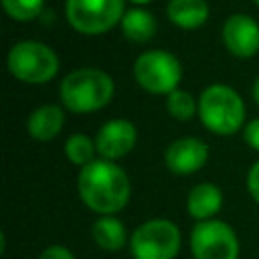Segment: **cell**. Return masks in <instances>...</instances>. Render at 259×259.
<instances>
[{"mask_svg":"<svg viewBox=\"0 0 259 259\" xmlns=\"http://www.w3.org/2000/svg\"><path fill=\"white\" fill-rule=\"evenodd\" d=\"M63 123H65L63 109L55 103H47V105L36 107L28 115L26 132L30 138H34L38 142H47V140H53L63 130Z\"/></svg>","mask_w":259,"mask_h":259,"instance_id":"4fadbf2b","label":"cell"},{"mask_svg":"<svg viewBox=\"0 0 259 259\" xmlns=\"http://www.w3.org/2000/svg\"><path fill=\"white\" fill-rule=\"evenodd\" d=\"M91 235H93V241L97 243V247H101L103 251H109V253L121 251L127 243V231H125L123 223L119 219H115L113 214L99 217L91 225Z\"/></svg>","mask_w":259,"mask_h":259,"instance_id":"9a60e30c","label":"cell"},{"mask_svg":"<svg viewBox=\"0 0 259 259\" xmlns=\"http://www.w3.org/2000/svg\"><path fill=\"white\" fill-rule=\"evenodd\" d=\"M221 206H223V192L212 182H200L188 192L186 210L198 223L210 221L221 210Z\"/></svg>","mask_w":259,"mask_h":259,"instance_id":"7c38bea8","label":"cell"},{"mask_svg":"<svg viewBox=\"0 0 259 259\" xmlns=\"http://www.w3.org/2000/svg\"><path fill=\"white\" fill-rule=\"evenodd\" d=\"M223 42L235 57H253L259 51V24L249 14H231L223 24Z\"/></svg>","mask_w":259,"mask_h":259,"instance_id":"30bf717a","label":"cell"},{"mask_svg":"<svg viewBox=\"0 0 259 259\" xmlns=\"http://www.w3.org/2000/svg\"><path fill=\"white\" fill-rule=\"evenodd\" d=\"M65 14L75 30L83 34H103L121 22L125 0H67Z\"/></svg>","mask_w":259,"mask_h":259,"instance_id":"52a82bcc","label":"cell"},{"mask_svg":"<svg viewBox=\"0 0 259 259\" xmlns=\"http://www.w3.org/2000/svg\"><path fill=\"white\" fill-rule=\"evenodd\" d=\"M134 77L138 85L150 93H166L178 89L182 79V65L180 61L162 49H152L142 53L134 63Z\"/></svg>","mask_w":259,"mask_h":259,"instance_id":"8992f818","label":"cell"},{"mask_svg":"<svg viewBox=\"0 0 259 259\" xmlns=\"http://www.w3.org/2000/svg\"><path fill=\"white\" fill-rule=\"evenodd\" d=\"M42 4H45V0H2L6 14L20 22L36 18L42 10Z\"/></svg>","mask_w":259,"mask_h":259,"instance_id":"d6986e66","label":"cell"},{"mask_svg":"<svg viewBox=\"0 0 259 259\" xmlns=\"http://www.w3.org/2000/svg\"><path fill=\"white\" fill-rule=\"evenodd\" d=\"M77 190L87 208L107 217L127 204L132 184L121 166L101 158L81 168L77 176Z\"/></svg>","mask_w":259,"mask_h":259,"instance_id":"6da1fadb","label":"cell"},{"mask_svg":"<svg viewBox=\"0 0 259 259\" xmlns=\"http://www.w3.org/2000/svg\"><path fill=\"white\" fill-rule=\"evenodd\" d=\"M253 99L259 103V77H257L255 83H253Z\"/></svg>","mask_w":259,"mask_h":259,"instance_id":"603a6c76","label":"cell"},{"mask_svg":"<svg viewBox=\"0 0 259 259\" xmlns=\"http://www.w3.org/2000/svg\"><path fill=\"white\" fill-rule=\"evenodd\" d=\"M130 2H134V4H148V2H152V0H130Z\"/></svg>","mask_w":259,"mask_h":259,"instance_id":"cb8c5ba5","label":"cell"},{"mask_svg":"<svg viewBox=\"0 0 259 259\" xmlns=\"http://www.w3.org/2000/svg\"><path fill=\"white\" fill-rule=\"evenodd\" d=\"M247 188H249V194L253 196V200L259 204V162H255L247 174Z\"/></svg>","mask_w":259,"mask_h":259,"instance_id":"7402d4cb","label":"cell"},{"mask_svg":"<svg viewBox=\"0 0 259 259\" xmlns=\"http://www.w3.org/2000/svg\"><path fill=\"white\" fill-rule=\"evenodd\" d=\"M198 115L206 130L219 136H233L245 119V103L229 85H208L198 97Z\"/></svg>","mask_w":259,"mask_h":259,"instance_id":"3957f363","label":"cell"},{"mask_svg":"<svg viewBox=\"0 0 259 259\" xmlns=\"http://www.w3.org/2000/svg\"><path fill=\"white\" fill-rule=\"evenodd\" d=\"M8 71L22 83L42 85L59 71L57 53L40 40H20L10 47L6 57Z\"/></svg>","mask_w":259,"mask_h":259,"instance_id":"277c9868","label":"cell"},{"mask_svg":"<svg viewBox=\"0 0 259 259\" xmlns=\"http://www.w3.org/2000/svg\"><path fill=\"white\" fill-rule=\"evenodd\" d=\"M136 140H138V132L132 121L109 119L99 127V132L95 136V146L103 160L113 162V160L130 154L136 146Z\"/></svg>","mask_w":259,"mask_h":259,"instance_id":"9c48e42d","label":"cell"},{"mask_svg":"<svg viewBox=\"0 0 259 259\" xmlns=\"http://www.w3.org/2000/svg\"><path fill=\"white\" fill-rule=\"evenodd\" d=\"M253 2H255V4H257V6H259V0H253Z\"/></svg>","mask_w":259,"mask_h":259,"instance_id":"d4e9b609","label":"cell"},{"mask_svg":"<svg viewBox=\"0 0 259 259\" xmlns=\"http://www.w3.org/2000/svg\"><path fill=\"white\" fill-rule=\"evenodd\" d=\"M166 16L180 28H198L208 18L206 0H168Z\"/></svg>","mask_w":259,"mask_h":259,"instance_id":"5bb4252c","label":"cell"},{"mask_svg":"<svg viewBox=\"0 0 259 259\" xmlns=\"http://www.w3.org/2000/svg\"><path fill=\"white\" fill-rule=\"evenodd\" d=\"M121 32L134 42H146L156 32V18L144 8H132L121 18Z\"/></svg>","mask_w":259,"mask_h":259,"instance_id":"2e32d148","label":"cell"},{"mask_svg":"<svg viewBox=\"0 0 259 259\" xmlns=\"http://www.w3.org/2000/svg\"><path fill=\"white\" fill-rule=\"evenodd\" d=\"M134 259H174L180 251V229L168 219H150L130 237Z\"/></svg>","mask_w":259,"mask_h":259,"instance_id":"5b68a950","label":"cell"},{"mask_svg":"<svg viewBox=\"0 0 259 259\" xmlns=\"http://www.w3.org/2000/svg\"><path fill=\"white\" fill-rule=\"evenodd\" d=\"M113 79L93 67L71 71L59 85V97L63 105L73 113H91L107 105L113 97Z\"/></svg>","mask_w":259,"mask_h":259,"instance_id":"7a4b0ae2","label":"cell"},{"mask_svg":"<svg viewBox=\"0 0 259 259\" xmlns=\"http://www.w3.org/2000/svg\"><path fill=\"white\" fill-rule=\"evenodd\" d=\"M208 160V148L198 138H178L174 140L164 154V162L172 174H194Z\"/></svg>","mask_w":259,"mask_h":259,"instance_id":"8fae6325","label":"cell"},{"mask_svg":"<svg viewBox=\"0 0 259 259\" xmlns=\"http://www.w3.org/2000/svg\"><path fill=\"white\" fill-rule=\"evenodd\" d=\"M38 259H75V255L65 245H51L40 253Z\"/></svg>","mask_w":259,"mask_h":259,"instance_id":"ffe728a7","label":"cell"},{"mask_svg":"<svg viewBox=\"0 0 259 259\" xmlns=\"http://www.w3.org/2000/svg\"><path fill=\"white\" fill-rule=\"evenodd\" d=\"M243 138H245V142H247L253 150L259 152V117L253 119V121H249V123L245 125V130H243Z\"/></svg>","mask_w":259,"mask_h":259,"instance_id":"44dd1931","label":"cell"},{"mask_svg":"<svg viewBox=\"0 0 259 259\" xmlns=\"http://www.w3.org/2000/svg\"><path fill=\"white\" fill-rule=\"evenodd\" d=\"M190 251L194 259H239V239L231 225L210 219L192 227Z\"/></svg>","mask_w":259,"mask_h":259,"instance_id":"ba28073f","label":"cell"},{"mask_svg":"<svg viewBox=\"0 0 259 259\" xmlns=\"http://www.w3.org/2000/svg\"><path fill=\"white\" fill-rule=\"evenodd\" d=\"M166 109L174 119L186 121L194 115V111H198V103H194V97L188 91L176 89L166 97Z\"/></svg>","mask_w":259,"mask_h":259,"instance_id":"ac0fdd59","label":"cell"},{"mask_svg":"<svg viewBox=\"0 0 259 259\" xmlns=\"http://www.w3.org/2000/svg\"><path fill=\"white\" fill-rule=\"evenodd\" d=\"M95 152H97L95 140H91L85 134H73L65 142V154L75 166L85 168L87 164H91L95 160Z\"/></svg>","mask_w":259,"mask_h":259,"instance_id":"e0dca14e","label":"cell"}]
</instances>
